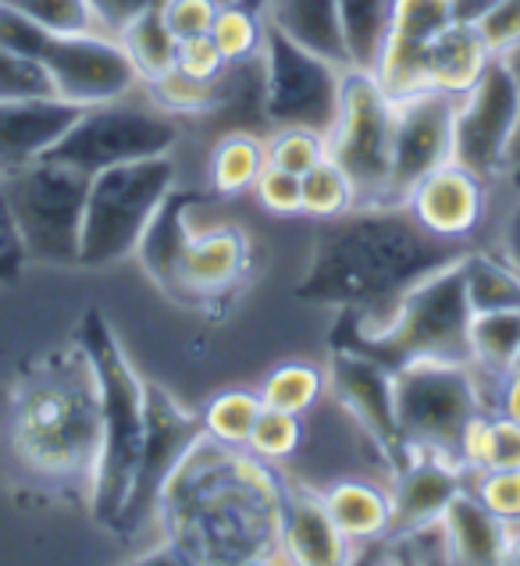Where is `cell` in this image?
Listing matches in <instances>:
<instances>
[{"instance_id": "cell-30", "label": "cell", "mask_w": 520, "mask_h": 566, "mask_svg": "<svg viewBox=\"0 0 520 566\" xmlns=\"http://www.w3.org/2000/svg\"><path fill=\"white\" fill-rule=\"evenodd\" d=\"M457 460L464 471H499V467H520V424L496 410H485L467 424Z\"/></svg>"}, {"instance_id": "cell-2", "label": "cell", "mask_w": 520, "mask_h": 566, "mask_svg": "<svg viewBox=\"0 0 520 566\" xmlns=\"http://www.w3.org/2000/svg\"><path fill=\"white\" fill-rule=\"evenodd\" d=\"M470 247L425 232L403 203L353 207L324 221L300 296L378 317L425 274L453 264Z\"/></svg>"}, {"instance_id": "cell-46", "label": "cell", "mask_w": 520, "mask_h": 566, "mask_svg": "<svg viewBox=\"0 0 520 566\" xmlns=\"http://www.w3.org/2000/svg\"><path fill=\"white\" fill-rule=\"evenodd\" d=\"M175 69L186 72L193 78H204V83H215V78L229 69V61L221 57V51L215 46V40L207 36H193V40H178L175 51Z\"/></svg>"}, {"instance_id": "cell-24", "label": "cell", "mask_w": 520, "mask_h": 566, "mask_svg": "<svg viewBox=\"0 0 520 566\" xmlns=\"http://www.w3.org/2000/svg\"><path fill=\"white\" fill-rule=\"evenodd\" d=\"M446 538H449V559L464 566H489L507 563L510 553V527L489 513L467 489L453 499L443 513Z\"/></svg>"}, {"instance_id": "cell-27", "label": "cell", "mask_w": 520, "mask_h": 566, "mask_svg": "<svg viewBox=\"0 0 520 566\" xmlns=\"http://www.w3.org/2000/svg\"><path fill=\"white\" fill-rule=\"evenodd\" d=\"M517 364H520V311H496V314L470 317V367L489 381V392Z\"/></svg>"}, {"instance_id": "cell-37", "label": "cell", "mask_w": 520, "mask_h": 566, "mask_svg": "<svg viewBox=\"0 0 520 566\" xmlns=\"http://www.w3.org/2000/svg\"><path fill=\"white\" fill-rule=\"evenodd\" d=\"M324 157H332L329 133H318V128L282 125L271 136H264V160L271 168H282L289 175H306Z\"/></svg>"}, {"instance_id": "cell-52", "label": "cell", "mask_w": 520, "mask_h": 566, "mask_svg": "<svg viewBox=\"0 0 520 566\" xmlns=\"http://www.w3.org/2000/svg\"><path fill=\"white\" fill-rule=\"evenodd\" d=\"M221 8H229V4H242V8H257V11H264L268 0H218Z\"/></svg>"}, {"instance_id": "cell-54", "label": "cell", "mask_w": 520, "mask_h": 566, "mask_svg": "<svg viewBox=\"0 0 520 566\" xmlns=\"http://www.w3.org/2000/svg\"><path fill=\"white\" fill-rule=\"evenodd\" d=\"M507 61H510V69H513V75L520 78V46H517V51H513V54H510Z\"/></svg>"}, {"instance_id": "cell-22", "label": "cell", "mask_w": 520, "mask_h": 566, "mask_svg": "<svg viewBox=\"0 0 520 566\" xmlns=\"http://www.w3.org/2000/svg\"><path fill=\"white\" fill-rule=\"evenodd\" d=\"M321 503L335 521L339 535L350 542L353 553L361 545L378 542L393 531V499H388V481L335 478L321 489Z\"/></svg>"}, {"instance_id": "cell-44", "label": "cell", "mask_w": 520, "mask_h": 566, "mask_svg": "<svg viewBox=\"0 0 520 566\" xmlns=\"http://www.w3.org/2000/svg\"><path fill=\"white\" fill-rule=\"evenodd\" d=\"M218 11H221L218 0H165L160 4V19H165L175 40H193V36H207Z\"/></svg>"}, {"instance_id": "cell-23", "label": "cell", "mask_w": 520, "mask_h": 566, "mask_svg": "<svg viewBox=\"0 0 520 566\" xmlns=\"http://www.w3.org/2000/svg\"><path fill=\"white\" fill-rule=\"evenodd\" d=\"M193 203L197 197L193 192H183V189H171L168 200L157 207L154 221L146 224V232L136 247V256L143 271L150 274V279L165 289L168 296H175V279H178V261H183V253L193 239V224H189V214H193Z\"/></svg>"}, {"instance_id": "cell-11", "label": "cell", "mask_w": 520, "mask_h": 566, "mask_svg": "<svg viewBox=\"0 0 520 566\" xmlns=\"http://www.w3.org/2000/svg\"><path fill=\"white\" fill-rule=\"evenodd\" d=\"M264 122L282 125H303L318 133H332L339 118V101H343V78L346 64L324 57L289 32L268 22L264 32Z\"/></svg>"}, {"instance_id": "cell-4", "label": "cell", "mask_w": 520, "mask_h": 566, "mask_svg": "<svg viewBox=\"0 0 520 566\" xmlns=\"http://www.w3.org/2000/svg\"><path fill=\"white\" fill-rule=\"evenodd\" d=\"M346 346L382 360L385 367H406L417 360L470 364V303L464 293L460 256L425 274L378 317L346 311Z\"/></svg>"}, {"instance_id": "cell-5", "label": "cell", "mask_w": 520, "mask_h": 566, "mask_svg": "<svg viewBox=\"0 0 520 566\" xmlns=\"http://www.w3.org/2000/svg\"><path fill=\"white\" fill-rule=\"evenodd\" d=\"M79 343L90 353L96 385H101V457H96L90 513L101 524L118 527L136 481V463L146 431V381L125 357L122 343L111 332L101 311L83 317Z\"/></svg>"}, {"instance_id": "cell-36", "label": "cell", "mask_w": 520, "mask_h": 566, "mask_svg": "<svg viewBox=\"0 0 520 566\" xmlns=\"http://www.w3.org/2000/svg\"><path fill=\"white\" fill-rule=\"evenodd\" d=\"M264 32H268L264 11L229 4L218 11L215 25H210V40H215L225 61L242 64V61L260 57V51H264Z\"/></svg>"}, {"instance_id": "cell-19", "label": "cell", "mask_w": 520, "mask_h": 566, "mask_svg": "<svg viewBox=\"0 0 520 566\" xmlns=\"http://www.w3.org/2000/svg\"><path fill=\"white\" fill-rule=\"evenodd\" d=\"M79 115H83V107L61 101V96L0 101V175L43 160Z\"/></svg>"}, {"instance_id": "cell-26", "label": "cell", "mask_w": 520, "mask_h": 566, "mask_svg": "<svg viewBox=\"0 0 520 566\" xmlns=\"http://www.w3.org/2000/svg\"><path fill=\"white\" fill-rule=\"evenodd\" d=\"M464 293L470 314H496V311H520V271L499 256L496 250L470 247L460 256Z\"/></svg>"}, {"instance_id": "cell-28", "label": "cell", "mask_w": 520, "mask_h": 566, "mask_svg": "<svg viewBox=\"0 0 520 566\" xmlns=\"http://www.w3.org/2000/svg\"><path fill=\"white\" fill-rule=\"evenodd\" d=\"M335 8L346 64L361 72H375L388 40V22H393V0H335Z\"/></svg>"}, {"instance_id": "cell-17", "label": "cell", "mask_w": 520, "mask_h": 566, "mask_svg": "<svg viewBox=\"0 0 520 566\" xmlns=\"http://www.w3.org/2000/svg\"><path fill=\"white\" fill-rule=\"evenodd\" d=\"M489 197L492 182H485L481 175L464 168L460 160H446L406 192L403 207L435 239L470 247L478 239L485 218H489Z\"/></svg>"}, {"instance_id": "cell-15", "label": "cell", "mask_w": 520, "mask_h": 566, "mask_svg": "<svg viewBox=\"0 0 520 566\" xmlns=\"http://www.w3.org/2000/svg\"><path fill=\"white\" fill-rule=\"evenodd\" d=\"M54 93L75 107H96L122 101L143 86L139 72L128 61L125 46L111 32H79L54 36L43 54Z\"/></svg>"}, {"instance_id": "cell-42", "label": "cell", "mask_w": 520, "mask_h": 566, "mask_svg": "<svg viewBox=\"0 0 520 566\" xmlns=\"http://www.w3.org/2000/svg\"><path fill=\"white\" fill-rule=\"evenodd\" d=\"M51 40H54L51 32L40 29L25 11L14 8L11 0H0V46H8V51H14V54H25V57H40L43 61Z\"/></svg>"}, {"instance_id": "cell-31", "label": "cell", "mask_w": 520, "mask_h": 566, "mask_svg": "<svg viewBox=\"0 0 520 566\" xmlns=\"http://www.w3.org/2000/svg\"><path fill=\"white\" fill-rule=\"evenodd\" d=\"M257 392L268 410L306 417L324 399V392H329V370L303 364V360H289V364L271 367Z\"/></svg>"}, {"instance_id": "cell-33", "label": "cell", "mask_w": 520, "mask_h": 566, "mask_svg": "<svg viewBox=\"0 0 520 566\" xmlns=\"http://www.w3.org/2000/svg\"><path fill=\"white\" fill-rule=\"evenodd\" d=\"M260 410V392H247V388H225V392L210 396L200 410L204 420V434L215 439L221 446H232V449H247V439L257 424Z\"/></svg>"}, {"instance_id": "cell-1", "label": "cell", "mask_w": 520, "mask_h": 566, "mask_svg": "<svg viewBox=\"0 0 520 566\" xmlns=\"http://www.w3.org/2000/svg\"><path fill=\"white\" fill-rule=\"evenodd\" d=\"M285 474L274 463L204 439L168 478L146 563H289L282 553Z\"/></svg>"}, {"instance_id": "cell-49", "label": "cell", "mask_w": 520, "mask_h": 566, "mask_svg": "<svg viewBox=\"0 0 520 566\" xmlns=\"http://www.w3.org/2000/svg\"><path fill=\"white\" fill-rule=\"evenodd\" d=\"M489 399H492V410L496 413L510 417V420H517V424H520V364L513 370H507V375H502L492 385Z\"/></svg>"}, {"instance_id": "cell-55", "label": "cell", "mask_w": 520, "mask_h": 566, "mask_svg": "<svg viewBox=\"0 0 520 566\" xmlns=\"http://www.w3.org/2000/svg\"><path fill=\"white\" fill-rule=\"evenodd\" d=\"M517 157H520V139H517ZM517 157H513V160H517Z\"/></svg>"}, {"instance_id": "cell-32", "label": "cell", "mask_w": 520, "mask_h": 566, "mask_svg": "<svg viewBox=\"0 0 520 566\" xmlns=\"http://www.w3.org/2000/svg\"><path fill=\"white\" fill-rule=\"evenodd\" d=\"M118 43L125 46V54H128V61H133V69L139 72L143 83H150V78L175 69L178 40L168 32L165 19H160V8L146 11V14H139V19L128 22L118 32Z\"/></svg>"}, {"instance_id": "cell-50", "label": "cell", "mask_w": 520, "mask_h": 566, "mask_svg": "<svg viewBox=\"0 0 520 566\" xmlns=\"http://www.w3.org/2000/svg\"><path fill=\"white\" fill-rule=\"evenodd\" d=\"M499 0H453V22L460 25H478Z\"/></svg>"}, {"instance_id": "cell-7", "label": "cell", "mask_w": 520, "mask_h": 566, "mask_svg": "<svg viewBox=\"0 0 520 566\" xmlns=\"http://www.w3.org/2000/svg\"><path fill=\"white\" fill-rule=\"evenodd\" d=\"M0 179H4V210L11 229L32 261L79 264L90 175L43 157Z\"/></svg>"}, {"instance_id": "cell-14", "label": "cell", "mask_w": 520, "mask_h": 566, "mask_svg": "<svg viewBox=\"0 0 520 566\" xmlns=\"http://www.w3.org/2000/svg\"><path fill=\"white\" fill-rule=\"evenodd\" d=\"M329 392L364 431V439L382 452L393 474L406 460L396 417V370L353 346H335L329 364Z\"/></svg>"}, {"instance_id": "cell-34", "label": "cell", "mask_w": 520, "mask_h": 566, "mask_svg": "<svg viewBox=\"0 0 520 566\" xmlns=\"http://www.w3.org/2000/svg\"><path fill=\"white\" fill-rule=\"evenodd\" d=\"M300 192H303V214L314 221H332L343 218L346 210L356 207V189L343 165L332 157H324L306 175H300Z\"/></svg>"}, {"instance_id": "cell-48", "label": "cell", "mask_w": 520, "mask_h": 566, "mask_svg": "<svg viewBox=\"0 0 520 566\" xmlns=\"http://www.w3.org/2000/svg\"><path fill=\"white\" fill-rule=\"evenodd\" d=\"M496 253L507 256V261L520 271V192H510V203L499 218V232H496Z\"/></svg>"}, {"instance_id": "cell-39", "label": "cell", "mask_w": 520, "mask_h": 566, "mask_svg": "<svg viewBox=\"0 0 520 566\" xmlns=\"http://www.w3.org/2000/svg\"><path fill=\"white\" fill-rule=\"evenodd\" d=\"M467 492L496 513L502 524L520 531V467H499V471H467Z\"/></svg>"}, {"instance_id": "cell-3", "label": "cell", "mask_w": 520, "mask_h": 566, "mask_svg": "<svg viewBox=\"0 0 520 566\" xmlns=\"http://www.w3.org/2000/svg\"><path fill=\"white\" fill-rule=\"evenodd\" d=\"M8 449L40 489L83 495L90 506L101 457V385L83 343L32 364L8 402Z\"/></svg>"}, {"instance_id": "cell-21", "label": "cell", "mask_w": 520, "mask_h": 566, "mask_svg": "<svg viewBox=\"0 0 520 566\" xmlns=\"http://www.w3.org/2000/svg\"><path fill=\"white\" fill-rule=\"evenodd\" d=\"M282 553L289 563L303 566H339L353 559L350 542L339 535L335 521L321 503V489L285 478L282 506Z\"/></svg>"}, {"instance_id": "cell-47", "label": "cell", "mask_w": 520, "mask_h": 566, "mask_svg": "<svg viewBox=\"0 0 520 566\" xmlns=\"http://www.w3.org/2000/svg\"><path fill=\"white\" fill-rule=\"evenodd\" d=\"M165 0H93V11H96V22H101L104 32H111V36H118V32L139 19V14L160 8Z\"/></svg>"}, {"instance_id": "cell-41", "label": "cell", "mask_w": 520, "mask_h": 566, "mask_svg": "<svg viewBox=\"0 0 520 566\" xmlns=\"http://www.w3.org/2000/svg\"><path fill=\"white\" fill-rule=\"evenodd\" d=\"M25 96H58L51 72L40 57H25L0 46V101H25Z\"/></svg>"}, {"instance_id": "cell-10", "label": "cell", "mask_w": 520, "mask_h": 566, "mask_svg": "<svg viewBox=\"0 0 520 566\" xmlns=\"http://www.w3.org/2000/svg\"><path fill=\"white\" fill-rule=\"evenodd\" d=\"M393 136H396V101L388 96L375 72L346 69L339 118L329 133L332 160L343 165L356 189V207L388 203L393 179Z\"/></svg>"}, {"instance_id": "cell-25", "label": "cell", "mask_w": 520, "mask_h": 566, "mask_svg": "<svg viewBox=\"0 0 520 566\" xmlns=\"http://www.w3.org/2000/svg\"><path fill=\"white\" fill-rule=\"evenodd\" d=\"M489 61H492V54H489V46H485L481 32L475 25L453 22L425 51V61H420L425 90L449 93L460 101V96L481 78Z\"/></svg>"}, {"instance_id": "cell-6", "label": "cell", "mask_w": 520, "mask_h": 566, "mask_svg": "<svg viewBox=\"0 0 520 566\" xmlns=\"http://www.w3.org/2000/svg\"><path fill=\"white\" fill-rule=\"evenodd\" d=\"M178 186V165L171 154L128 160L96 171L86 189L83 239H79V264L107 268L133 256L146 224L157 207Z\"/></svg>"}, {"instance_id": "cell-29", "label": "cell", "mask_w": 520, "mask_h": 566, "mask_svg": "<svg viewBox=\"0 0 520 566\" xmlns=\"http://www.w3.org/2000/svg\"><path fill=\"white\" fill-rule=\"evenodd\" d=\"M264 165V139L247 133V128H229L210 147V186H215L218 197H242V192H253V182Z\"/></svg>"}, {"instance_id": "cell-43", "label": "cell", "mask_w": 520, "mask_h": 566, "mask_svg": "<svg viewBox=\"0 0 520 566\" xmlns=\"http://www.w3.org/2000/svg\"><path fill=\"white\" fill-rule=\"evenodd\" d=\"M253 197H257L260 207L271 210V214H282V218L303 214L300 175H289V171H282V168L264 165V171H260V175H257V182H253Z\"/></svg>"}, {"instance_id": "cell-45", "label": "cell", "mask_w": 520, "mask_h": 566, "mask_svg": "<svg viewBox=\"0 0 520 566\" xmlns=\"http://www.w3.org/2000/svg\"><path fill=\"white\" fill-rule=\"evenodd\" d=\"M492 57H510L520 46V0H499V4L475 25Z\"/></svg>"}, {"instance_id": "cell-40", "label": "cell", "mask_w": 520, "mask_h": 566, "mask_svg": "<svg viewBox=\"0 0 520 566\" xmlns=\"http://www.w3.org/2000/svg\"><path fill=\"white\" fill-rule=\"evenodd\" d=\"M51 36H79V32H104L96 22L93 0H11Z\"/></svg>"}, {"instance_id": "cell-20", "label": "cell", "mask_w": 520, "mask_h": 566, "mask_svg": "<svg viewBox=\"0 0 520 566\" xmlns=\"http://www.w3.org/2000/svg\"><path fill=\"white\" fill-rule=\"evenodd\" d=\"M250 268V239L236 224L193 232L178 261L175 296L178 300H215L239 285Z\"/></svg>"}, {"instance_id": "cell-9", "label": "cell", "mask_w": 520, "mask_h": 566, "mask_svg": "<svg viewBox=\"0 0 520 566\" xmlns=\"http://www.w3.org/2000/svg\"><path fill=\"white\" fill-rule=\"evenodd\" d=\"M178 122L183 118L160 111L139 86L136 93L122 96V101L83 107V115L75 118V125L61 136V143L46 157H54L61 165L93 179L104 168L171 154L178 147V136H183Z\"/></svg>"}, {"instance_id": "cell-12", "label": "cell", "mask_w": 520, "mask_h": 566, "mask_svg": "<svg viewBox=\"0 0 520 566\" xmlns=\"http://www.w3.org/2000/svg\"><path fill=\"white\" fill-rule=\"evenodd\" d=\"M520 139V78L507 57H492L475 86L457 101L453 122V160L499 182L517 157Z\"/></svg>"}, {"instance_id": "cell-8", "label": "cell", "mask_w": 520, "mask_h": 566, "mask_svg": "<svg viewBox=\"0 0 520 566\" xmlns=\"http://www.w3.org/2000/svg\"><path fill=\"white\" fill-rule=\"evenodd\" d=\"M485 410H492L489 385L470 364L417 360L396 370V417L406 452L457 457L467 424Z\"/></svg>"}, {"instance_id": "cell-53", "label": "cell", "mask_w": 520, "mask_h": 566, "mask_svg": "<svg viewBox=\"0 0 520 566\" xmlns=\"http://www.w3.org/2000/svg\"><path fill=\"white\" fill-rule=\"evenodd\" d=\"M507 563H520V531H513V538H510V553H507Z\"/></svg>"}, {"instance_id": "cell-51", "label": "cell", "mask_w": 520, "mask_h": 566, "mask_svg": "<svg viewBox=\"0 0 520 566\" xmlns=\"http://www.w3.org/2000/svg\"><path fill=\"white\" fill-rule=\"evenodd\" d=\"M499 182H507V189H510V192H520V157H517L513 165L507 168V175H502Z\"/></svg>"}, {"instance_id": "cell-35", "label": "cell", "mask_w": 520, "mask_h": 566, "mask_svg": "<svg viewBox=\"0 0 520 566\" xmlns=\"http://www.w3.org/2000/svg\"><path fill=\"white\" fill-rule=\"evenodd\" d=\"M146 96L160 107L168 111L175 118H207L210 111L218 107V78L215 83H204V78H193L178 69H168L165 75L150 78V83H143Z\"/></svg>"}, {"instance_id": "cell-16", "label": "cell", "mask_w": 520, "mask_h": 566, "mask_svg": "<svg viewBox=\"0 0 520 566\" xmlns=\"http://www.w3.org/2000/svg\"><path fill=\"white\" fill-rule=\"evenodd\" d=\"M453 122H457V96L449 93L428 90L396 104L388 203H403L428 171L453 160Z\"/></svg>"}, {"instance_id": "cell-13", "label": "cell", "mask_w": 520, "mask_h": 566, "mask_svg": "<svg viewBox=\"0 0 520 566\" xmlns=\"http://www.w3.org/2000/svg\"><path fill=\"white\" fill-rule=\"evenodd\" d=\"M200 439H204L200 413L186 410L168 388L146 381V431H143V449L136 463V481H133V492H128V503L118 516L115 531H143L154 521L168 478Z\"/></svg>"}, {"instance_id": "cell-18", "label": "cell", "mask_w": 520, "mask_h": 566, "mask_svg": "<svg viewBox=\"0 0 520 566\" xmlns=\"http://www.w3.org/2000/svg\"><path fill=\"white\" fill-rule=\"evenodd\" d=\"M464 489H467V471L457 457L431 452V449H410L406 460L388 474L393 531L438 521ZM393 531H388V535H393Z\"/></svg>"}, {"instance_id": "cell-38", "label": "cell", "mask_w": 520, "mask_h": 566, "mask_svg": "<svg viewBox=\"0 0 520 566\" xmlns=\"http://www.w3.org/2000/svg\"><path fill=\"white\" fill-rule=\"evenodd\" d=\"M303 439H306L303 417L264 407V410H260V417H257L253 431H250V439H247V449L253 452V457L268 460L274 467H282V463L300 457Z\"/></svg>"}]
</instances>
